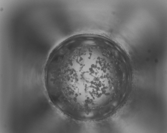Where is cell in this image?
<instances>
[{
	"mask_svg": "<svg viewBox=\"0 0 167 133\" xmlns=\"http://www.w3.org/2000/svg\"><path fill=\"white\" fill-rule=\"evenodd\" d=\"M51 68L53 89L63 108L94 112L111 93L115 66L103 45L84 42L66 48L53 55Z\"/></svg>",
	"mask_w": 167,
	"mask_h": 133,
	"instance_id": "1",
	"label": "cell"
}]
</instances>
